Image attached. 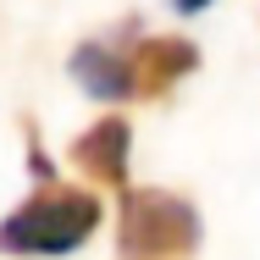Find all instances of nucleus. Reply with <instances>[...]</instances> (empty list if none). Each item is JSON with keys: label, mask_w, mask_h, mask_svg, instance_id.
Masks as SVG:
<instances>
[{"label": "nucleus", "mask_w": 260, "mask_h": 260, "mask_svg": "<svg viewBox=\"0 0 260 260\" xmlns=\"http://www.w3.org/2000/svg\"><path fill=\"white\" fill-rule=\"evenodd\" d=\"M100 200L72 183H39L17 210L0 216V255L11 260H61L78 255L100 233Z\"/></svg>", "instance_id": "1"}, {"label": "nucleus", "mask_w": 260, "mask_h": 260, "mask_svg": "<svg viewBox=\"0 0 260 260\" xmlns=\"http://www.w3.org/2000/svg\"><path fill=\"white\" fill-rule=\"evenodd\" d=\"M205 238L200 210L172 188H122L116 260H194Z\"/></svg>", "instance_id": "2"}, {"label": "nucleus", "mask_w": 260, "mask_h": 260, "mask_svg": "<svg viewBox=\"0 0 260 260\" xmlns=\"http://www.w3.org/2000/svg\"><path fill=\"white\" fill-rule=\"evenodd\" d=\"M127 155H133V127L122 116H100L72 144V166L105 188H127Z\"/></svg>", "instance_id": "3"}, {"label": "nucleus", "mask_w": 260, "mask_h": 260, "mask_svg": "<svg viewBox=\"0 0 260 260\" xmlns=\"http://www.w3.org/2000/svg\"><path fill=\"white\" fill-rule=\"evenodd\" d=\"M127 55H133V94H144V100L172 94V83L200 67V50L188 39H139Z\"/></svg>", "instance_id": "4"}, {"label": "nucleus", "mask_w": 260, "mask_h": 260, "mask_svg": "<svg viewBox=\"0 0 260 260\" xmlns=\"http://www.w3.org/2000/svg\"><path fill=\"white\" fill-rule=\"evenodd\" d=\"M72 78H78L83 94H94V100H127V94H133V55L111 50L105 39H89L83 50L72 55Z\"/></svg>", "instance_id": "5"}, {"label": "nucleus", "mask_w": 260, "mask_h": 260, "mask_svg": "<svg viewBox=\"0 0 260 260\" xmlns=\"http://www.w3.org/2000/svg\"><path fill=\"white\" fill-rule=\"evenodd\" d=\"M172 6H177V11H205L210 0H172Z\"/></svg>", "instance_id": "6"}]
</instances>
